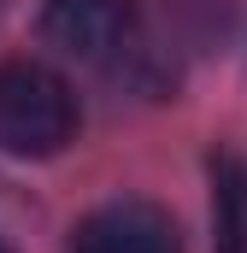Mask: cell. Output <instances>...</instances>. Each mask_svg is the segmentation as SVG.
<instances>
[{
    "label": "cell",
    "mask_w": 247,
    "mask_h": 253,
    "mask_svg": "<svg viewBox=\"0 0 247 253\" xmlns=\"http://www.w3.org/2000/svg\"><path fill=\"white\" fill-rule=\"evenodd\" d=\"M212 253H247V153H212Z\"/></svg>",
    "instance_id": "277c9868"
},
{
    "label": "cell",
    "mask_w": 247,
    "mask_h": 253,
    "mask_svg": "<svg viewBox=\"0 0 247 253\" xmlns=\"http://www.w3.org/2000/svg\"><path fill=\"white\" fill-rule=\"evenodd\" d=\"M71 253H183V236L153 200H106L71 230Z\"/></svg>",
    "instance_id": "3957f363"
},
{
    "label": "cell",
    "mask_w": 247,
    "mask_h": 253,
    "mask_svg": "<svg viewBox=\"0 0 247 253\" xmlns=\"http://www.w3.org/2000/svg\"><path fill=\"white\" fill-rule=\"evenodd\" d=\"M41 36L82 65H129L141 53L135 0H47Z\"/></svg>",
    "instance_id": "7a4b0ae2"
},
{
    "label": "cell",
    "mask_w": 247,
    "mask_h": 253,
    "mask_svg": "<svg viewBox=\"0 0 247 253\" xmlns=\"http://www.w3.org/2000/svg\"><path fill=\"white\" fill-rule=\"evenodd\" d=\"M0 253H12V248H6V242H0Z\"/></svg>",
    "instance_id": "5b68a950"
},
{
    "label": "cell",
    "mask_w": 247,
    "mask_h": 253,
    "mask_svg": "<svg viewBox=\"0 0 247 253\" xmlns=\"http://www.w3.org/2000/svg\"><path fill=\"white\" fill-rule=\"evenodd\" d=\"M77 135V94L36 59L0 65V147L18 159H53Z\"/></svg>",
    "instance_id": "6da1fadb"
}]
</instances>
